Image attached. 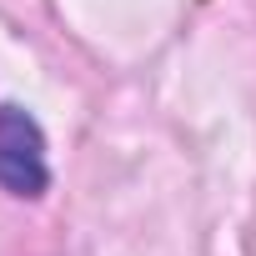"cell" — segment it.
Segmentation results:
<instances>
[{
  "mask_svg": "<svg viewBox=\"0 0 256 256\" xmlns=\"http://www.w3.org/2000/svg\"><path fill=\"white\" fill-rule=\"evenodd\" d=\"M0 186L10 196H20V201H36L50 186L46 131L20 106H0Z\"/></svg>",
  "mask_w": 256,
  "mask_h": 256,
  "instance_id": "6da1fadb",
  "label": "cell"
}]
</instances>
